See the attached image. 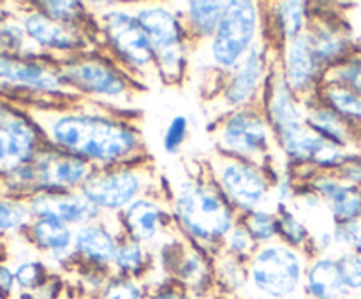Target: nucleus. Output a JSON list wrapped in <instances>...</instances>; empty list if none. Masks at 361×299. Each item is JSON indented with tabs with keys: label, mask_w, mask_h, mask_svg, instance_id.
<instances>
[{
	"label": "nucleus",
	"mask_w": 361,
	"mask_h": 299,
	"mask_svg": "<svg viewBox=\"0 0 361 299\" xmlns=\"http://www.w3.org/2000/svg\"><path fill=\"white\" fill-rule=\"evenodd\" d=\"M303 106H305V123L314 132L319 134L323 139L337 144V146L355 151L351 148L356 144V127H353L338 113L323 104L317 98V94L305 98Z\"/></svg>",
	"instance_id": "obj_23"
},
{
	"label": "nucleus",
	"mask_w": 361,
	"mask_h": 299,
	"mask_svg": "<svg viewBox=\"0 0 361 299\" xmlns=\"http://www.w3.org/2000/svg\"><path fill=\"white\" fill-rule=\"evenodd\" d=\"M32 213L28 204L14 203V201H0V232L14 231L28 224Z\"/></svg>",
	"instance_id": "obj_38"
},
{
	"label": "nucleus",
	"mask_w": 361,
	"mask_h": 299,
	"mask_svg": "<svg viewBox=\"0 0 361 299\" xmlns=\"http://www.w3.org/2000/svg\"><path fill=\"white\" fill-rule=\"evenodd\" d=\"M305 299H353L338 271L337 257L316 255L309 260L303 280Z\"/></svg>",
	"instance_id": "obj_22"
},
{
	"label": "nucleus",
	"mask_w": 361,
	"mask_h": 299,
	"mask_svg": "<svg viewBox=\"0 0 361 299\" xmlns=\"http://www.w3.org/2000/svg\"><path fill=\"white\" fill-rule=\"evenodd\" d=\"M154 267L155 260L152 248L122 234L113 262V273L143 281L154 271Z\"/></svg>",
	"instance_id": "obj_26"
},
{
	"label": "nucleus",
	"mask_w": 361,
	"mask_h": 299,
	"mask_svg": "<svg viewBox=\"0 0 361 299\" xmlns=\"http://www.w3.org/2000/svg\"><path fill=\"white\" fill-rule=\"evenodd\" d=\"M323 83L338 84V87H344L361 95V51L356 49L348 58L330 67L324 72Z\"/></svg>",
	"instance_id": "obj_32"
},
{
	"label": "nucleus",
	"mask_w": 361,
	"mask_h": 299,
	"mask_svg": "<svg viewBox=\"0 0 361 299\" xmlns=\"http://www.w3.org/2000/svg\"><path fill=\"white\" fill-rule=\"evenodd\" d=\"M226 4L222 0H190L183 6L185 9L178 11L192 44L208 42L214 37L224 16Z\"/></svg>",
	"instance_id": "obj_25"
},
{
	"label": "nucleus",
	"mask_w": 361,
	"mask_h": 299,
	"mask_svg": "<svg viewBox=\"0 0 361 299\" xmlns=\"http://www.w3.org/2000/svg\"><path fill=\"white\" fill-rule=\"evenodd\" d=\"M133 11L150 39L159 81L180 84L189 69L192 41L178 11L162 4H141Z\"/></svg>",
	"instance_id": "obj_4"
},
{
	"label": "nucleus",
	"mask_w": 361,
	"mask_h": 299,
	"mask_svg": "<svg viewBox=\"0 0 361 299\" xmlns=\"http://www.w3.org/2000/svg\"><path fill=\"white\" fill-rule=\"evenodd\" d=\"M99 299H147V285L136 278L111 273Z\"/></svg>",
	"instance_id": "obj_33"
},
{
	"label": "nucleus",
	"mask_w": 361,
	"mask_h": 299,
	"mask_svg": "<svg viewBox=\"0 0 361 299\" xmlns=\"http://www.w3.org/2000/svg\"><path fill=\"white\" fill-rule=\"evenodd\" d=\"M189 137V118L185 115L173 116L162 136V150L168 155H176Z\"/></svg>",
	"instance_id": "obj_37"
},
{
	"label": "nucleus",
	"mask_w": 361,
	"mask_h": 299,
	"mask_svg": "<svg viewBox=\"0 0 361 299\" xmlns=\"http://www.w3.org/2000/svg\"><path fill=\"white\" fill-rule=\"evenodd\" d=\"M23 30L30 41L44 49L62 53L63 58L99 48L97 23L95 27H76L51 20L41 11L27 14L23 20Z\"/></svg>",
	"instance_id": "obj_13"
},
{
	"label": "nucleus",
	"mask_w": 361,
	"mask_h": 299,
	"mask_svg": "<svg viewBox=\"0 0 361 299\" xmlns=\"http://www.w3.org/2000/svg\"><path fill=\"white\" fill-rule=\"evenodd\" d=\"M155 179L157 176L148 160L113 165L95 169L81 186V192L104 215H120L140 197L155 193Z\"/></svg>",
	"instance_id": "obj_10"
},
{
	"label": "nucleus",
	"mask_w": 361,
	"mask_h": 299,
	"mask_svg": "<svg viewBox=\"0 0 361 299\" xmlns=\"http://www.w3.org/2000/svg\"><path fill=\"white\" fill-rule=\"evenodd\" d=\"M60 72L78 97L122 115L130 108L134 95L143 88L108 53L97 49L63 58Z\"/></svg>",
	"instance_id": "obj_3"
},
{
	"label": "nucleus",
	"mask_w": 361,
	"mask_h": 299,
	"mask_svg": "<svg viewBox=\"0 0 361 299\" xmlns=\"http://www.w3.org/2000/svg\"><path fill=\"white\" fill-rule=\"evenodd\" d=\"M204 164L208 176L238 215L271 206L274 179L281 169L264 167L221 151H215Z\"/></svg>",
	"instance_id": "obj_9"
},
{
	"label": "nucleus",
	"mask_w": 361,
	"mask_h": 299,
	"mask_svg": "<svg viewBox=\"0 0 361 299\" xmlns=\"http://www.w3.org/2000/svg\"><path fill=\"white\" fill-rule=\"evenodd\" d=\"M120 225L127 238L154 250L175 227L171 206L157 193L134 201L118 215Z\"/></svg>",
	"instance_id": "obj_14"
},
{
	"label": "nucleus",
	"mask_w": 361,
	"mask_h": 299,
	"mask_svg": "<svg viewBox=\"0 0 361 299\" xmlns=\"http://www.w3.org/2000/svg\"><path fill=\"white\" fill-rule=\"evenodd\" d=\"M35 246L48 253L59 266H76L74 262V227L55 218H35L30 224Z\"/></svg>",
	"instance_id": "obj_24"
},
{
	"label": "nucleus",
	"mask_w": 361,
	"mask_h": 299,
	"mask_svg": "<svg viewBox=\"0 0 361 299\" xmlns=\"http://www.w3.org/2000/svg\"><path fill=\"white\" fill-rule=\"evenodd\" d=\"M307 34L312 42L316 58L319 60L324 70L337 65L338 62L356 51L351 32L337 18L324 16V14L312 11V20H310Z\"/></svg>",
	"instance_id": "obj_20"
},
{
	"label": "nucleus",
	"mask_w": 361,
	"mask_h": 299,
	"mask_svg": "<svg viewBox=\"0 0 361 299\" xmlns=\"http://www.w3.org/2000/svg\"><path fill=\"white\" fill-rule=\"evenodd\" d=\"M334 232L338 252L351 250V252L361 253V217L345 224H335Z\"/></svg>",
	"instance_id": "obj_39"
},
{
	"label": "nucleus",
	"mask_w": 361,
	"mask_h": 299,
	"mask_svg": "<svg viewBox=\"0 0 361 299\" xmlns=\"http://www.w3.org/2000/svg\"><path fill=\"white\" fill-rule=\"evenodd\" d=\"M214 139L221 153L277 169L274 164L281 151L259 104L222 115L214 129Z\"/></svg>",
	"instance_id": "obj_7"
},
{
	"label": "nucleus",
	"mask_w": 361,
	"mask_h": 299,
	"mask_svg": "<svg viewBox=\"0 0 361 299\" xmlns=\"http://www.w3.org/2000/svg\"><path fill=\"white\" fill-rule=\"evenodd\" d=\"M257 248H259V245L254 241L252 236L247 232V229L243 227L240 222L229 231L224 243H222V252H226L228 255L236 257V259L240 260H245V262L254 255V252H256Z\"/></svg>",
	"instance_id": "obj_36"
},
{
	"label": "nucleus",
	"mask_w": 361,
	"mask_h": 299,
	"mask_svg": "<svg viewBox=\"0 0 361 299\" xmlns=\"http://www.w3.org/2000/svg\"><path fill=\"white\" fill-rule=\"evenodd\" d=\"M104 218L106 215H102L99 220L74 229V262L76 266L113 271V262H115L118 241L123 231L118 215L113 222H106Z\"/></svg>",
	"instance_id": "obj_15"
},
{
	"label": "nucleus",
	"mask_w": 361,
	"mask_h": 299,
	"mask_svg": "<svg viewBox=\"0 0 361 299\" xmlns=\"http://www.w3.org/2000/svg\"><path fill=\"white\" fill-rule=\"evenodd\" d=\"M32 169V186L34 196L41 192H73L81 190L87 183L94 165L85 158L71 155L67 151L49 148L39 151L34 160L28 162Z\"/></svg>",
	"instance_id": "obj_12"
},
{
	"label": "nucleus",
	"mask_w": 361,
	"mask_h": 299,
	"mask_svg": "<svg viewBox=\"0 0 361 299\" xmlns=\"http://www.w3.org/2000/svg\"><path fill=\"white\" fill-rule=\"evenodd\" d=\"M279 65L288 87L302 101L317 94L323 83L324 67L316 58L309 34L286 42L279 53Z\"/></svg>",
	"instance_id": "obj_16"
},
{
	"label": "nucleus",
	"mask_w": 361,
	"mask_h": 299,
	"mask_svg": "<svg viewBox=\"0 0 361 299\" xmlns=\"http://www.w3.org/2000/svg\"><path fill=\"white\" fill-rule=\"evenodd\" d=\"M169 206L176 231L214 257L240 220L238 211L208 172L182 179L173 189Z\"/></svg>",
	"instance_id": "obj_2"
},
{
	"label": "nucleus",
	"mask_w": 361,
	"mask_h": 299,
	"mask_svg": "<svg viewBox=\"0 0 361 299\" xmlns=\"http://www.w3.org/2000/svg\"><path fill=\"white\" fill-rule=\"evenodd\" d=\"M335 257H337L341 278L351 298H361V253L342 250Z\"/></svg>",
	"instance_id": "obj_35"
},
{
	"label": "nucleus",
	"mask_w": 361,
	"mask_h": 299,
	"mask_svg": "<svg viewBox=\"0 0 361 299\" xmlns=\"http://www.w3.org/2000/svg\"><path fill=\"white\" fill-rule=\"evenodd\" d=\"M0 79L20 87L30 88L44 95H55L66 101H80L76 94L69 88L60 72V65L34 62V60H21L16 56L2 55L0 53Z\"/></svg>",
	"instance_id": "obj_17"
},
{
	"label": "nucleus",
	"mask_w": 361,
	"mask_h": 299,
	"mask_svg": "<svg viewBox=\"0 0 361 299\" xmlns=\"http://www.w3.org/2000/svg\"><path fill=\"white\" fill-rule=\"evenodd\" d=\"M310 257L282 241L261 245L247 260L249 285L254 299L303 298V280ZM305 299V298H303Z\"/></svg>",
	"instance_id": "obj_5"
},
{
	"label": "nucleus",
	"mask_w": 361,
	"mask_h": 299,
	"mask_svg": "<svg viewBox=\"0 0 361 299\" xmlns=\"http://www.w3.org/2000/svg\"><path fill=\"white\" fill-rule=\"evenodd\" d=\"M46 136L53 148L85 158L95 169L148 160L141 130L126 115L83 98L53 109Z\"/></svg>",
	"instance_id": "obj_1"
},
{
	"label": "nucleus",
	"mask_w": 361,
	"mask_h": 299,
	"mask_svg": "<svg viewBox=\"0 0 361 299\" xmlns=\"http://www.w3.org/2000/svg\"><path fill=\"white\" fill-rule=\"evenodd\" d=\"M279 224V241L309 255L310 229L293 204H277L274 208Z\"/></svg>",
	"instance_id": "obj_28"
},
{
	"label": "nucleus",
	"mask_w": 361,
	"mask_h": 299,
	"mask_svg": "<svg viewBox=\"0 0 361 299\" xmlns=\"http://www.w3.org/2000/svg\"><path fill=\"white\" fill-rule=\"evenodd\" d=\"M279 53L281 51L268 41L267 35H263L245 58L222 76L217 101L224 109V115L235 109L259 104L268 74L277 62Z\"/></svg>",
	"instance_id": "obj_11"
},
{
	"label": "nucleus",
	"mask_w": 361,
	"mask_h": 299,
	"mask_svg": "<svg viewBox=\"0 0 361 299\" xmlns=\"http://www.w3.org/2000/svg\"><path fill=\"white\" fill-rule=\"evenodd\" d=\"M28 208L35 218H55L74 229L99 220L104 215L81 190L35 193Z\"/></svg>",
	"instance_id": "obj_18"
},
{
	"label": "nucleus",
	"mask_w": 361,
	"mask_h": 299,
	"mask_svg": "<svg viewBox=\"0 0 361 299\" xmlns=\"http://www.w3.org/2000/svg\"><path fill=\"white\" fill-rule=\"evenodd\" d=\"M214 274L215 291H221L228 295H238L247 292L249 273H247L245 260L228 255V253L221 250L214 257Z\"/></svg>",
	"instance_id": "obj_27"
},
{
	"label": "nucleus",
	"mask_w": 361,
	"mask_h": 299,
	"mask_svg": "<svg viewBox=\"0 0 361 299\" xmlns=\"http://www.w3.org/2000/svg\"><path fill=\"white\" fill-rule=\"evenodd\" d=\"M37 7H41L39 11L42 14L60 23L76 25V27H95L97 23L87 4L78 0H48V2H39Z\"/></svg>",
	"instance_id": "obj_30"
},
{
	"label": "nucleus",
	"mask_w": 361,
	"mask_h": 299,
	"mask_svg": "<svg viewBox=\"0 0 361 299\" xmlns=\"http://www.w3.org/2000/svg\"><path fill=\"white\" fill-rule=\"evenodd\" d=\"M147 285V299H194L189 292L169 278H159Z\"/></svg>",
	"instance_id": "obj_40"
},
{
	"label": "nucleus",
	"mask_w": 361,
	"mask_h": 299,
	"mask_svg": "<svg viewBox=\"0 0 361 299\" xmlns=\"http://www.w3.org/2000/svg\"><path fill=\"white\" fill-rule=\"evenodd\" d=\"M303 0H284L268 4L264 9V35L281 51L286 42L300 37L309 30L312 9Z\"/></svg>",
	"instance_id": "obj_21"
},
{
	"label": "nucleus",
	"mask_w": 361,
	"mask_h": 299,
	"mask_svg": "<svg viewBox=\"0 0 361 299\" xmlns=\"http://www.w3.org/2000/svg\"><path fill=\"white\" fill-rule=\"evenodd\" d=\"M317 98L335 113L348 120L353 127H361V95L344 87L330 83H321Z\"/></svg>",
	"instance_id": "obj_29"
},
{
	"label": "nucleus",
	"mask_w": 361,
	"mask_h": 299,
	"mask_svg": "<svg viewBox=\"0 0 361 299\" xmlns=\"http://www.w3.org/2000/svg\"><path fill=\"white\" fill-rule=\"evenodd\" d=\"M14 299H46L39 292H20Z\"/></svg>",
	"instance_id": "obj_43"
},
{
	"label": "nucleus",
	"mask_w": 361,
	"mask_h": 299,
	"mask_svg": "<svg viewBox=\"0 0 361 299\" xmlns=\"http://www.w3.org/2000/svg\"><path fill=\"white\" fill-rule=\"evenodd\" d=\"M16 287L14 271L7 266H0V298H9Z\"/></svg>",
	"instance_id": "obj_42"
},
{
	"label": "nucleus",
	"mask_w": 361,
	"mask_h": 299,
	"mask_svg": "<svg viewBox=\"0 0 361 299\" xmlns=\"http://www.w3.org/2000/svg\"><path fill=\"white\" fill-rule=\"evenodd\" d=\"M238 222L259 246L279 241V224L274 208H261V210L243 213L240 215Z\"/></svg>",
	"instance_id": "obj_31"
},
{
	"label": "nucleus",
	"mask_w": 361,
	"mask_h": 299,
	"mask_svg": "<svg viewBox=\"0 0 361 299\" xmlns=\"http://www.w3.org/2000/svg\"><path fill=\"white\" fill-rule=\"evenodd\" d=\"M338 178L344 179L349 185L360 186L361 189V155L353 153L348 160L344 162L341 169L337 171Z\"/></svg>",
	"instance_id": "obj_41"
},
{
	"label": "nucleus",
	"mask_w": 361,
	"mask_h": 299,
	"mask_svg": "<svg viewBox=\"0 0 361 299\" xmlns=\"http://www.w3.org/2000/svg\"><path fill=\"white\" fill-rule=\"evenodd\" d=\"M99 42L109 56L130 74L141 87L145 81H159L154 49L136 14L123 7H111L95 18Z\"/></svg>",
	"instance_id": "obj_6"
},
{
	"label": "nucleus",
	"mask_w": 361,
	"mask_h": 299,
	"mask_svg": "<svg viewBox=\"0 0 361 299\" xmlns=\"http://www.w3.org/2000/svg\"><path fill=\"white\" fill-rule=\"evenodd\" d=\"M49 276L51 274H49L48 267L41 260H23L14 269L16 287L21 292H37L48 281Z\"/></svg>",
	"instance_id": "obj_34"
},
{
	"label": "nucleus",
	"mask_w": 361,
	"mask_h": 299,
	"mask_svg": "<svg viewBox=\"0 0 361 299\" xmlns=\"http://www.w3.org/2000/svg\"><path fill=\"white\" fill-rule=\"evenodd\" d=\"M263 35V4L254 0H229L214 37L204 42L212 67L224 76L245 58Z\"/></svg>",
	"instance_id": "obj_8"
},
{
	"label": "nucleus",
	"mask_w": 361,
	"mask_h": 299,
	"mask_svg": "<svg viewBox=\"0 0 361 299\" xmlns=\"http://www.w3.org/2000/svg\"><path fill=\"white\" fill-rule=\"evenodd\" d=\"M305 183L326 204L334 224H345L361 217V189L345 183L337 172L317 171Z\"/></svg>",
	"instance_id": "obj_19"
}]
</instances>
